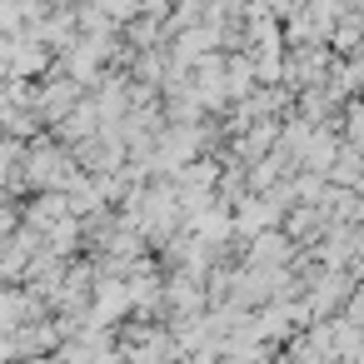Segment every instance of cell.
Wrapping results in <instances>:
<instances>
[{"label":"cell","mask_w":364,"mask_h":364,"mask_svg":"<svg viewBox=\"0 0 364 364\" xmlns=\"http://www.w3.org/2000/svg\"><path fill=\"white\" fill-rule=\"evenodd\" d=\"M31 21H36V11L26 0H0V36H26Z\"/></svg>","instance_id":"1"}]
</instances>
